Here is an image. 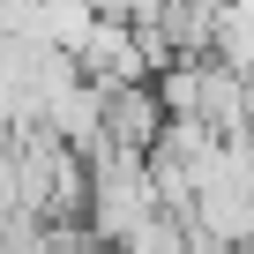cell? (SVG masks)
<instances>
[{"instance_id": "obj_8", "label": "cell", "mask_w": 254, "mask_h": 254, "mask_svg": "<svg viewBox=\"0 0 254 254\" xmlns=\"http://www.w3.org/2000/svg\"><path fill=\"white\" fill-rule=\"evenodd\" d=\"M157 97H165L172 120L180 112H202V60H165L157 67Z\"/></svg>"}, {"instance_id": "obj_6", "label": "cell", "mask_w": 254, "mask_h": 254, "mask_svg": "<svg viewBox=\"0 0 254 254\" xmlns=\"http://www.w3.org/2000/svg\"><path fill=\"white\" fill-rule=\"evenodd\" d=\"M194 120L224 127V135H247V75L224 60H202V112Z\"/></svg>"}, {"instance_id": "obj_7", "label": "cell", "mask_w": 254, "mask_h": 254, "mask_svg": "<svg viewBox=\"0 0 254 254\" xmlns=\"http://www.w3.org/2000/svg\"><path fill=\"white\" fill-rule=\"evenodd\" d=\"M90 30H97V8H90V0H45V45L82 53Z\"/></svg>"}, {"instance_id": "obj_5", "label": "cell", "mask_w": 254, "mask_h": 254, "mask_svg": "<svg viewBox=\"0 0 254 254\" xmlns=\"http://www.w3.org/2000/svg\"><path fill=\"white\" fill-rule=\"evenodd\" d=\"M165 97H157V75L150 82H120V90H105V135L112 142H127V150H157V135H165Z\"/></svg>"}, {"instance_id": "obj_3", "label": "cell", "mask_w": 254, "mask_h": 254, "mask_svg": "<svg viewBox=\"0 0 254 254\" xmlns=\"http://www.w3.org/2000/svg\"><path fill=\"white\" fill-rule=\"evenodd\" d=\"M75 60H82V75L105 82V90H120V82H150V75H157L150 53H142V30L127 23V15H97V30H90V45H82Z\"/></svg>"}, {"instance_id": "obj_9", "label": "cell", "mask_w": 254, "mask_h": 254, "mask_svg": "<svg viewBox=\"0 0 254 254\" xmlns=\"http://www.w3.org/2000/svg\"><path fill=\"white\" fill-rule=\"evenodd\" d=\"M97 15H135V0H90Z\"/></svg>"}, {"instance_id": "obj_2", "label": "cell", "mask_w": 254, "mask_h": 254, "mask_svg": "<svg viewBox=\"0 0 254 254\" xmlns=\"http://www.w3.org/2000/svg\"><path fill=\"white\" fill-rule=\"evenodd\" d=\"M8 135H15V194H23V209H38V217H82L90 209V165H82V150L60 142L45 120L8 127Z\"/></svg>"}, {"instance_id": "obj_1", "label": "cell", "mask_w": 254, "mask_h": 254, "mask_svg": "<svg viewBox=\"0 0 254 254\" xmlns=\"http://www.w3.org/2000/svg\"><path fill=\"white\" fill-rule=\"evenodd\" d=\"M165 209V194H157V172H150V150H127V142H97L90 150V232H97V247H127L150 217Z\"/></svg>"}, {"instance_id": "obj_4", "label": "cell", "mask_w": 254, "mask_h": 254, "mask_svg": "<svg viewBox=\"0 0 254 254\" xmlns=\"http://www.w3.org/2000/svg\"><path fill=\"white\" fill-rule=\"evenodd\" d=\"M60 142H75L82 157L105 142V82H90V75H75V82H60L53 97H45V112H38Z\"/></svg>"}]
</instances>
